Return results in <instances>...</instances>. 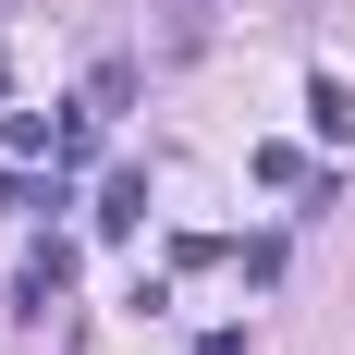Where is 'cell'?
Returning a JSON list of instances; mask_svg holds the SVG:
<instances>
[{"label":"cell","instance_id":"cell-1","mask_svg":"<svg viewBox=\"0 0 355 355\" xmlns=\"http://www.w3.org/2000/svg\"><path fill=\"white\" fill-rule=\"evenodd\" d=\"M306 135H331V147L355 135V98H343V73H306Z\"/></svg>","mask_w":355,"mask_h":355},{"label":"cell","instance_id":"cell-2","mask_svg":"<svg viewBox=\"0 0 355 355\" xmlns=\"http://www.w3.org/2000/svg\"><path fill=\"white\" fill-rule=\"evenodd\" d=\"M135 220H147V172H110L98 184V233H135Z\"/></svg>","mask_w":355,"mask_h":355},{"label":"cell","instance_id":"cell-3","mask_svg":"<svg viewBox=\"0 0 355 355\" xmlns=\"http://www.w3.org/2000/svg\"><path fill=\"white\" fill-rule=\"evenodd\" d=\"M209 12H220V0H159V49H196V37H209Z\"/></svg>","mask_w":355,"mask_h":355},{"label":"cell","instance_id":"cell-4","mask_svg":"<svg viewBox=\"0 0 355 355\" xmlns=\"http://www.w3.org/2000/svg\"><path fill=\"white\" fill-rule=\"evenodd\" d=\"M62 282H73V245H37V257H25V306H49Z\"/></svg>","mask_w":355,"mask_h":355},{"label":"cell","instance_id":"cell-5","mask_svg":"<svg viewBox=\"0 0 355 355\" xmlns=\"http://www.w3.org/2000/svg\"><path fill=\"white\" fill-rule=\"evenodd\" d=\"M196 355H245V331H209V343H196Z\"/></svg>","mask_w":355,"mask_h":355},{"label":"cell","instance_id":"cell-6","mask_svg":"<svg viewBox=\"0 0 355 355\" xmlns=\"http://www.w3.org/2000/svg\"><path fill=\"white\" fill-rule=\"evenodd\" d=\"M0 86H12V49H0Z\"/></svg>","mask_w":355,"mask_h":355}]
</instances>
